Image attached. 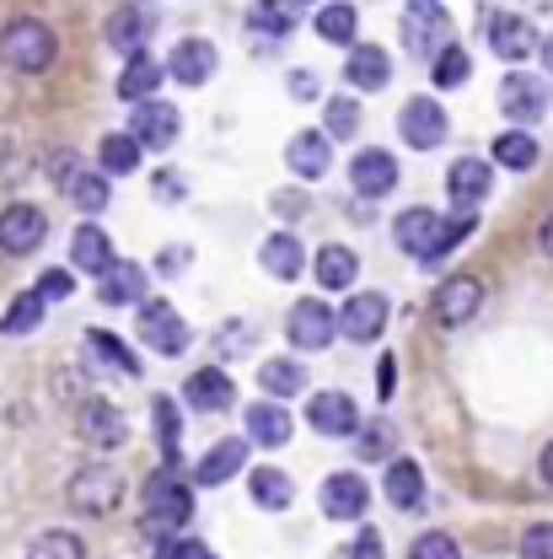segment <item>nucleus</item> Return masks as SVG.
<instances>
[{
  "instance_id": "8",
  "label": "nucleus",
  "mask_w": 553,
  "mask_h": 559,
  "mask_svg": "<svg viewBox=\"0 0 553 559\" xmlns=\"http://www.w3.org/2000/svg\"><path fill=\"white\" fill-rule=\"evenodd\" d=\"M285 334H290V345L296 349H312V355H317V349L334 345V334H339V312H328L323 301H312V296H306V301H296V307H290Z\"/></svg>"
},
{
  "instance_id": "46",
  "label": "nucleus",
  "mask_w": 553,
  "mask_h": 559,
  "mask_svg": "<svg viewBox=\"0 0 553 559\" xmlns=\"http://www.w3.org/2000/svg\"><path fill=\"white\" fill-rule=\"evenodd\" d=\"M409 559H462V549H457V538H446V533H419Z\"/></svg>"
},
{
  "instance_id": "41",
  "label": "nucleus",
  "mask_w": 553,
  "mask_h": 559,
  "mask_svg": "<svg viewBox=\"0 0 553 559\" xmlns=\"http://www.w3.org/2000/svg\"><path fill=\"white\" fill-rule=\"evenodd\" d=\"M27 559H86V549H81V538L75 533H38L33 544H27Z\"/></svg>"
},
{
  "instance_id": "1",
  "label": "nucleus",
  "mask_w": 553,
  "mask_h": 559,
  "mask_svg": "<svg viewBox=\"0 0 553 559\" xmlns=\"http://www.w3.org/2000/svg\"><path fill=\"white\" fill-rule=\"evenodd\" d=\"M189 516H194V495L178 479V463H167V468L145 485V516H140V527L161 544V538H178V533L189 527Z\"/></svg>"
},
{
  "instance_id": "21",
  "label": "nucleus",
  "mask_w": 553,
  "mask_h": 559,
  "mask_svg": "<svg viewBox=\"0 0 553 559\" xmlns=\"http://www.w3.org/2000/svg\"><path fill=\"white\" fill-rule=\"evenodd\" d=\"M312 430L317 436H360V409H354V399L345 393H312Z\"/></svg>"
},
{
  "instance_id": "25",
  "label": "nucleus",
  "mask_w": 553,
  "mask_h": 559,
  "mask_svg": "<svg viewBox=\"0 0 553 559\" xmlns=\"http://www.w3.org/2000/svg\"><path fill=\"white\" fill-rule=\"evenodd\" d=\"M387 75H393V60H387V49H376V44H354L345 60V81L354 92H382L387 86Z\"/></svg>"
},
{
  "instance_id": "47",
  "label": "nucleus",
  "mask_w": 553,
  "mask_h": 559,
  "mask_svg": "<svg viewBox=\"0 0 553 559\" xmlns=\"http://www.w3.org/2000/svg\"><path fill=\"white\" fill-rule=\"evenodd\" d=\"M156 559H215V555H209L200 538H183V533H178V538H161V544H156Z\"/></svg>"
},
{
  "instance_id": "22",
  "label": "nucleus",
  "mask_w": 553,
  "mask_h": 559,
  "mask_svg": "<svg viewBox=\"0 0 553 559\" xmlns=\"http://www.w3.org/2000/svg\"><path fill=\"white\" fill-rule=\"evenodd\" d=\"M183 399H189V409H200V415H226V409L237 404V382L209 366V371H194V377H189Z\"/></svg>"
},
{
  "instance_id": "45",
  "label": "nucleus",
  "mask_w": 553,
  "mask_h": 559,
  "mask_svg": "<svg viewBox=\"0 0 553 559\" xmlns=\"http://www.w3.org/2000/svg\"><path fill=\"white\" fill-rule=\"evenodd\" d=\"M354 130H360V103H354V97H334V103H328V135L354 140Z\"/></svg>"
},
{
  "instance_id": "50",
  "label": "nucleus",
  "mask_w": 553,
  "mask_h": 559,
  "mask_svg": "<svg viewBox=\"0 0 553 559\" xmlns=\"http://www.w3.org/2000/svg\"><path fill=\"white\" fill-rule=\"evenodd\" d=\"M317 92H323V81H317L312 70H290V97H296V103H312Z\"/></svg>"
},
{
  "instance_id": "58",
  "label": "nucleus",
  "mask_w": 553,
  "mask_h": 559,
  "mask_svg": "<svg viewBox=\"0 0 553 559\" xmlns=\"http://www.w3.org/2000/svg\"><path fill=\"white\" fill-rule=\"evenodd\" d=\"M538 468H543V479H549V485H553V441H549V447H543V457H538Z\"/></svg>"
},
{
  "instance_id": "37",
  "label": "nucleus",
  "mask_w": 553,
  "mask_h": 559,
  "mask_svg": "<svg viewBox=\"0 0 553 559\" xmlns=\"http://www.w3.org/2000/svg\"><path fill=\"white\" fill-rule=\"evenodd\" d=\"M248 27L264 33V38H285V33L296 27V5H290V0H253Z\"/></svg>"
},
{
  "instance_id": "15",
  "label": "nucleus",
  "mask_w": 553,
  "mask_h": 559,
  "mask_svg": "<svg viewBox=\"0 0 553 559\" xmlns=\"http://www.w3.org/2000/svg\"><path fill=\"white\" fill-rule=\"evenodd\" d=\"M489 189H494V167H489L484 156H462V162H452V173H446V194L457 200V210H479L489 200Z\"/></svg>"
},
{
  "instance_id": "60",
  "label": "nucleus",
  "mask_w": 553,
  "mask_h": 559,
  "mask_svg": "<svg viewBox=\"0 0 553 559\" xmlns=\"http://www.w3.org/2000/svg\"><path fill=\"white\" fill-rule=\"evenodd\" d=\"M543 66L553 70V33H549V38H543Z\"/></svg>"
},
{
  "instance_id": "23",
  "label": "nucleus",
  "mask_w": 553,
  "mask_h": 559,
  "mask_svg": "<svg viewBox=\"0 0 553 559\" xmlns=\"http://www.w3.org/2000/svg\"><path fill=\"white\" fill-rule=\"evenodd\" d=\"M167 75L183 81V86H205L215 75V44L205 38H178V49L167 55Z\"/></svg>"
},
{
  "instance_id": "2",
  "label": "nucleus",
  "mask_w": 553,
  "mask_h": 559,
  "mask_svg": "<svg viewBox=\"0 0 553 559\" xmlns=\"http://www.w3.org/2000/svg\"><path fill=\"white\" fill-rule=\"evenodd\" d=\"M55 55H60V38H55L49 22H38V16H11V22L0 27V60L11 70H22V75H44V70L55 66Z\"/></svg>"
},
{
  "instance_id": "20",
  "label": "nucleus",
  "mask_w": 553,
  "mask_h": 559,
  "mask_svg": "<svg viewBox=\"0 0 553 559\" xmlns=\"http://www.w3.org/2000/svg\"><path fill=\"white\" fill-rule=\"evenodd\" d=\"M328 130H301V135L285 145V167L296 173V178H323L328 167H334V145H328Z\"/></svg>"
},
{
  "instance_id": "29",
  "label": "nucleus",
  "mask_w": 553,
  "mask_h": 559,
  "mask_svg": "<svg viewBox=\"0 0 553 559\" xmlns=\"http://www.w3.org/2000/svg\"><path fill=\"white\" fill-rule=\"evenodd\" d=\"M382 485H387V500H393L398 511H419V506H424V479H419V468L409 457H393Z\"/></svg>"
},
{
  "instance_id": "31",
  "label": "nucleus",
  "mask_w": 553,
  "mask_h": 559,
  "mask_svg": "<svg viewBox=\"0 0 553 559\" xmlns=\"http://www.w3.org/2000/svg\"><path fill=\"white\" fill-rule=\"evenodd\" d=\"M161 75H167V70L156 66L151 55H130V66H124V75H119V97H124V103H145V97H156Z\"/></svg>"
},
{
  "instance_id": "48",
  "label": "nucleus",
  "mask_w": 553,
  "mask_h": 559,
  "mask_svg": "<svg viewBox=\"0 0 553 559\" xmlns=\"http://www.w3.org/2000/svg\"><path fill=\"white\" fill-rule=\"evenodd\" d=\"M521 559H553V522L527 527V538H521Z\"/></svg>"
},
{
  "instance_id": "7",
  "label": "nucleus",
  "mask_w": 553,
  "mask_h": 559,
  "mask_svg": "<svg viewBox=\"0 0 553 559\" xmlns=\"http://www.w3.org/2000/svg\"><path fill=\"white\" fill-rule=\"evenodd\" d=\"M500 114H505L510 124H538V119L549 114V86H543L538 75H527V70H510V75L500 81Z\"/></svg>"
},
{
  "instance_id": "9",
  "label": "nucleus",
  "mask_w": 553,
  "mask_h": 559,
  "mask_svg": "<svg viewBox=\"0 0 553 559\" xmlns=\"http://www.w3.org/2000/svg\"><path fill=\"white\" fill-rule=\"evenodd\" d=\"M44 237H49V215L38 205H5L0 210V253L27 259Z\"/></svg>"
},
{
  "instance_id": "40",
  "label": "nucleus",
  "mask_w": 553,
  "mask_h": 559,
  "mask_svg": "<svg viewBox=\"0 0 553 559\" xmlns=\"http://www.w3.org/2000/svg\"><path fill=\"white\" fill-rule=\"evenodd\" d=\"M259 388H264L269 399H290V393H301V388H306V377H301V366H296V360H269V366L259 371Z\"/></svg>"
},
{
  "instance_id": "27",
  "label": "nucleus",
  "mask_w": 553,
  "mask_h": 559,
  "mask_svg": "<svg viewBox=\"0 0 553 559\" xmlns=\"http://www.w3.org/2000/svg\"><path fill=\"white\" fill-rule=\"evenodd\" d=\"M259 264H264L275 280H296L301 270H306V248H301L290 231H275V237L259 248Z\"/></svg>"
},
{
  "instance_id": "10",
  "label": "nucleus",
  "mask_w": 553,
  "mask_h": 559,
  "mask_svg": "<svg viewBox=\"0 0 553 559\" xmlns=\"http://www.w3.org/2000/svg\"><path fill=\"white\" fill-rule=\"evenodd\" d=\"M446 130H452V119H446V108L435 97H409L404 114H398V135L409 140L414 151H435L446 140Z\"/></svg>"
},
{
  "instance_id": "11",
  "label": "nucleus",
  "mask_w": 553,
  "mask_h": 559,
  "mask_svg": "<svg viewBox=\"0 0 553 559\" xmlns=\"http://www.w3.org/2000/svg\"><path fill=\"white\" fill-rule=\"evenodd\" d=\"M349 183H354V194H365V200L393 194V189H398V156L382 151V145L354 151V162H349Z\"/></svg>"
},
{
  "instance_id": "38",
  "label": "nucleus",
  "mask_w": 553,
  "mask_h": 559,
  "mask_svg": "<svg viewBox=\"0 0 553 559\" xmlns=\"http://www.w3.org/2000/svg\"><path fill=\"white\" fill-rule=\"evenodd\" d=\"M44 290H22L11 307H5V318H0V334H33L38 323H44Z\"/></svg>"
},
{
  "instance_id": "26",
  "label": "nucleus",
  "mask_w": 553,
  "mask_h": 559,
  "mask_svg": "<svg viewBox=\"0 0 553 559\" xmlns=\"http://www.w3.org/2000/svg\"><path fill=\"white\" fill-rule=\"evenodd\" d=\"M242 463H248V441L226 436V441H215L205 457H200L194 479H200V485H226V479H237V474H242Z\"/></svg>"
},
{
  "instance_id": "18",
  "label": "nucleus",
  "mask_w": 553,
  "mask_h": 559,
  "mask_svg": "<svg viewBox=\"0 0 553 559\" xmlns=\"http://www.w3.org/2000/svg\"><path fill=\"white\" fill-rule=\"evenodd\" d=\"M317 500H323V516H334V522H360L365 506H371V489H365V479H354V474H334V479H323Z\"/></svg>"
},
{
  "instance_id": "53",
  "label": "nucleus",
  "mask_w": 553,
  "mask_h": 559,
  "mask_svg": "<svg viewBox=\"0 0 553 559\" xmlns=\"http://www.w3.org/2000/svg\"><path fill=\"white\" fill-rule=\"evenodd\" d=\"M349 559H387L382 555V533H376V527H360V538H354Z\"/></svg>"
},
{
  "instance_id": "24",
  "label": "nucleus",
  "mask_w": 553,
  "mask_h": 559,
  "mask_svg": "<svg viewBox=\"0 0 553 559\" xmlns=\"http://www.w3.org/2000/svg\"><path fill=\"white\" fill-rule=\"evenodd\" d=\"M97 296H103L108 307H140V296H145V270H140L135 259H113V264L97 275Z\"/></svg>"
},
{
  "instance_id": "42",
  "label": "nucleus",
  "mask_w": 553,
  "mask_h": 559,
  "mask_svg": "<svg viewBox=\"0 0 553 559\" xmlns=\"http://www.w3.org/2000/svg\"><path fill=\"white\" fill-rule=\"evenodd\" d=\"M430 75H435V86H441V92H452V86H462V81H468V55H462V49H457V44H452V49H441V55H435V60H430Z\"/></svg>"
},
{
  "instance_id": "57",
  "label": "nucleus",
  "mask_w": 553,
  "mask_h": 559,
  "mask_svg": "<svg viewBox=\"0 0 553 559\" xmlns=\"http://www.w3.org/2000/svg\"><path fill=\"white\" fill-rule=\"evenodd\" d=\"M393 371H398V360L382 355V366H376V393H382V399H393Z\"/></svg>"
},
{
  "instance_id": "36",
  "label": "nucleus",
  "mask_w": 553,
  "mask_h": 559,
  "mask_svg": "<svg viewBox=\"0 0 553 559\" xmlns=\"http://www.w3.org/2000/svg\"><path fill=\"white\" fill-rule=\"evenodd\" d=\"M70 205L86 210V215H97V210H108V173H97V167H81L75 178L65 183Z\"/></svg>"
},
{
  "instance_id": "43",
  "label": "nucleus",
  "mask_w": 553,
  "mask_h": 559,
  "mask_svg": "<svg viewBox=\"0 0 553 559\" xmlns=\"http://www.w3.org/2000/svg\"><path fill=\"white\" fill-rule=\"evenodd\" d=\"M86 349H92V355H103V360H108L113 371H124V377H135V371H140V366H135V355H130V349L119 345L113 334H103V329H92V334H86Z\"/></svg>"
},
{
  "instance_id": "34",
  "label": "nucleus",
  "mask_w": 553,
  "mask_h": 559,
  "mask_svg": "<svg viewBox=\"0 0 553 559\" xmlns=\"http://www.w3.org/2000/svg\"><path fill=\"white\" fill-rule=\"evenodd\" d=\"M140 151H145V145H140L130 130H124V135H103V145H97V167H103L108 178H124V173L140 167Z\"/></svg>"
},
{
  "instance_id": "33",
  "label": "nucleus",
  "mask_w": 553,
  "mask_h": 559,
  "mask_svg": "<svg viewBox=\"0 0 553 559\" xmlns=\"http://www.w3.org/2000/svg\"><path fill=\"white\" fill-rule=\"evenodd\" d=\"M290 430H296L290 415H285L279 404H269V399L248 409V436H253L259 447H285V441H290Z\"/></svg>"
},
{
  "instance_id": "54",
  "label": "nucleus",
  "mask_w": 553,
  "mask_h": 559,
  "mask_svg": "<svg viewBox=\"0 0 553 559\" xmlns=\"http://www.w3.org/2000/svg\"><path fill=\"white\" fill-rule=\"evenodd\" d=\"M75 173H81V167H75V151H55V156H49V178H60V183H70Z\"/></svg>"
},
{
  "instance_id": "5",
  "label": "nucleus",
  "mask_w": 553,
  "mask_h": 559,
  "mask_svg": "<svg viewBox=\"0 0 553 559\" xmlns=\"http://www.w3.org/2000/svg\"><path fill=\"white\" fill-rule=\"evenodd\" d=\"M404 44H409V55H419V60H435L441 49H452V22H446L441 0H409Z\"/></svg>"
},
{
  "instance_id": "51",
  "label": "nucleus",
  "mask_w": 553,
  "mask_h": 559,
  "mask_svg": "<svg viewBox=\"0 0 553 559\" xmlns=\"http://www.w3.org/2000/svg\"><path fill=\"white\" fill-rule=\"evenodd\" d=\"M360 457H387V425H371V430H360Z\"/></svg>"
},
{
  "instance_id": "32",
  "label": "nucleus",
  "mask_w": 553,
  "mask_h": 559,
  "mask_svg": "<svg viewBox=\"0 0 553 559\" xmlns=\"http://www.w3.org/2000/svg\"><path fill=\"white\" fill-rule=\"evenodd\" d=\"M354 280H360V259L339 248V242H328L323 253H317V285H328V290H354Z\"/></svg>"
},
{
  "instance_id": "4",
  "label": "nucleus",
  "mask_w": 553,
  "mask_h": 559,
  "mask_svg": "<svg viewBox=\"0 0 553 559\" xmlns=\"http://www.w3.org/2000/svg\"><path fill=\"white\" fill-rule=\"evenodd\" d=\"M189 323H183V312L172 307V301H140V345L156 349V355H183L189 349Z\"/></svg>"
},
{
  "instance_id": "14",
  "label": "nucleus",
  "mask_w": 553,
  "mask_h": 559,
  "mask_svg": "<svg viewBox=\"0 0 553 559\" xmlns=\"http://www.w3.org/2000/svg\"><path fill=\"white\" fill-rule=\"evenodd\" d=\"M479 307H484V285H479L473 275L441 280V290H435V318H441L446 329L473 323V318H479Z\"/></svg>"
},
{
  "instance_id": "19",
  "label": "nucleus",
  "mask_w": 553,
  "mask_h": 559,
  "mask_svg": "<svg viewBox=\"0 0 553 559\" xmlns=\"http://www.w3.org/2000/svg\"><path fill=\"white\" fill-rule=\"evenodd\" d=\"M75 430H81V441H92V447H124V436H130V425L124 415L113 409V404H103V399H86L81 404V415H75Z\"/></svg>"
},
{
  "instance_id": "35",
  "label": "nucleus",
  "mask_w": 553,
  "mask_h": 559,
  "mask_svg": "<svg viewBox=\"0 0 553 559\" xmlns=\"http://www.w3.org/2000/svg\"><path fill=\"white\" fill-rule=\"evenodd\" d=\"M538 156H543V151H538V140L527 135V130H505V135L494 140V162L510 167V173H532Z\"/></svg>"
},
{
  "instance_id": "13",
  "label": "nucleus",
  "mask_w": 553,
  "mask_h": 559,
  "mask_svg": "<svg viewBox=\"0 0 553 559\" xmlns=\"http://www.w3.org/2000/svg\"><path fill=\"white\" fill-rule=\"evenodd\" d=\"M183 130V114L172 108V103H156V97H145L135 103V114H130V135L145 145V151H167L172 140Z\"/></svg>"
},
{
  "instance_id": "17",
  "label": "nucleus",
  "mask_w": 553,
  "mask_h": 559,
  "mask_svg": "<svg viewBox=\"0 0 553 559\" xmlns=\"http://www.w3.org/2000/svg\"><path fill=\"white\" fill-rule=\"evenodd\" d=\"M441 215L435 210H404L398 215V226H393V237H398V248L409 253V259H419V264H430V253H435V242H441Z\"/></svg>"
},
{
  "instance_id": "55",
  "label": "nucleus",
  "mask_w": 553,
  "mask_h": 559,
  "mask_svg": "<svg viewBox=\"0 0 553 559\" xmlns=\"http://www.w3.org/2000/svg\"><path fill=\"white\" fill-rule=\"evenodd\" d=\"M183 189H189V183H183L178 173H156V194H161V200H178Z\"/></svg>"
},
{
  "instance_id": "12",
  "label": "nucleus",
  "mask_w": 553,
  "mask_h": 559,
  "mask_svg": "<svg viewBox=\"0 0 553 559\" xmlns=\"http://www.w3.org/2000/svg\"><path fill=\"white\" fill-rule=\"evenodd\" d=\"M387 296H376V290H354L345 301V312H339V334L354 340V345H371V340H382V329H387Z\"/></svg>"
},
{
  "instance_id": "16",
  "label": "nucleus",
  "mask_w": 553,
  "mask_h": 559,
  "mask_svg": "<svg viewBox=\"0 0 553 559\" xmlns=\"http://www.w3.org/2000/svg\"><path fill=\"white\" fill-rule=\"evenodd\" d=\"M151 33H156V11H145L140 0L119 5V11L108 16V44H113L119 55H145Z\"/></svg>"
},
{
  "instance_id": "49",
  "label": "nucleus",
  "mask_w": 553,
  "mask_h": 559,
  "mask_svg": "<svg viewBox=\"0 0 553 559\" xmlns=\"http://www.w3.org/2000/svg\"><path fill=\"white\" fill-rule=\"evenodd\" d=\"M38 290H44V301H65L70 290H75V285H70V270H49V275L38 280Z\"/></svg>"
},
{
  "instance_id": "56",
  "label": "nucleus",
  "mask_w": 553,
  "mask_h": 559,
  "mask_svg": "<svg viewBox=\"0 0 553 559\" xmlns=\"http://www.w3.org/2000/svg\"><path fill=\"white\" fill-rule=\"evenodd\" d=\"M189 259H194L189 248H167V253H161V275H178V270H189Z\"/></svg>"
},
{
  "instance_id": "39",
  "label": "nucleus",
  "mask_w": 553,
  "mask_h": 559,
  "mask_svg": "<svg viewBox=\"0 0 553 559\" xmlns=\"http://www.w3.org/2000/svg\"><path fill=\"white\" fill-rule=\"evenodd\" d=\"M248 485H253V500H259L264 511H285V506L296 500V485H290L279 468H253V479H248Z\"/></svg>"
},
{
  "instance_id": "59",
  "label": "nucleus",
  "mask_w": 553,
  "mask_h": 559,
  "mask_svg": "<svg viewBox=\"0 0 553 559\" xmlns=\"http://www.w3.org/2000/svg\"><path fill=\"white\" fill-rule=\"evenodd\" d=\"M538 242H543V253H549V259H553V215H549V221H543V231H538Z\"/></svg>"
},
{
  "instance_id": "44",
  "label": "nucleus",
  "mask_w": 553,
  "mask_h": 559,
  "mask_svg": "<svg viewBox=\"0 0 553 559\" xmlns=\"http://www.w3.org/2000/svg\"><path fill=\"white\" fill-rule=\"evenodd\" d=\"M151 415H156V430H161V457L178 463V404L172 399H156Z\"/></svg>"
},
{
  "instance_id": "52",
  "label": "nucleus",
  "mask_w": 553,
  "mask_h": 559,
  "mask_svg": "<svg viewBox=\"0 0 553 559\" xmlns=\"http://www.w3.org/2000/svg\"><path fill=\"white\" fill-rule=\"evenodd\" d=\"M253 345V334H248V323H231V329H226V334H220V340H215V349H220V355H242V349Z\"/></svg>"
},
{
  "instance_id": "6",
  "label": "nucleus",
  "mask_w": 553,
  "mask_h": 559,
  "mask_svg": "<svg viewBox=\"0 0 553 559\" xmlns=\"http://www.w3.org/2000/svg\"><path fill=\"white\" fill-rule=\"evenodd\" d=\"M484 33H489V49H494L500 60H510V66H521V60H532V55L543 49V44H538V27H532L527 16H516V11H489Z\"/></svg>"
},
{
  "instance_id": "3",
  "label": "nucleus",
  "mask_w": 553,
  "mask_h": 559,
  "mask_svg": "<svg viewBox=\"0 0 553 559\" xmlns=\"http://www.w3.org/2000/svg\"><path fill=\"white\" fill-rule=\"evenodd\" d=\"M65 500H70V511H81V516H108L124 500V474L113 463H86V468L70 474Z\"/></svg>"
},
{
  "instance_id": "28",
  "label": "nucleus",
  "mask_w": 553,
  "mask_h": 559,
  "mask_svg": "<svg viewBox=\"0 0 553 559\" xmlns=\"http://www.w3.org/2000/svg\"><path fill=\"white\" fill-rule=\"evenodd\" d=\"M70 259H75V270L103 275V270L113 264V242H108V231H103V226H81V231L70 237Z\"/></svg>"
},
{
  "instance_id": "30",
  "label": "nucleus",
  "mask_w": 553,
  "mask_h": 559,
  "mask_svg": "<svg viewBox=\"0 0 553 559\" xmlns=\"http://www.w3.org/2000/svg\"><path fill=\"white\" fill-rule=\"evenodd\" d=\"M317 38L323 44H339V49H354V33H360V16H354V5L349 0H334V5H323L317 11Z\"/></svg>"
}]
</instances>
